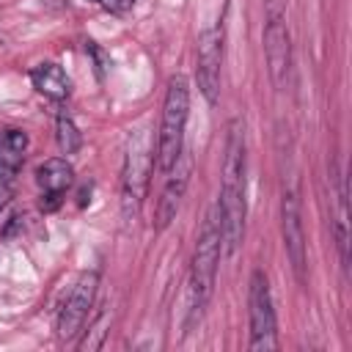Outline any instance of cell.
I'll return each instance as SVG.
<instances>
[{"mask_svg":"<svg viewBox=\"0 0 352 352\" xmlns=\"http://www.w3.org/2000/svg\"><path fill=\"white\" fill-rule=\"evenodd\" d=\"M223 253L234 256L245 236V124L242 118L228 121L226 157H223V187L217 198Z\"/></svg>","mask_w":352,"mask_h":352,"instance_id":"cell-1","label":"cell"},{"mask_svg":"<svg viewBox=\"0 0 352 352\" xmlns=\"http://www.w3.org/2000/svg\"><path fill=\"white\" fill-rule=\"evenodd\" d=\"M220 250H223V231H220V209L217 201L209 206L198 242H195V253H192V270H190V324H195V319H201L212 289H214V275H217V261H220Z\"/></svg>","mask_w":352,"mask_h":352,"instance_id":"cell-2","label":"cell"},{"mask_svg":"<svg viewBox=\"0 0 352 352\" xmlns=\"http://www.w3.org/2000/svg\"><path fill=\"white\" fill-rule=\"evenodd\" d=\"M187 116H190V85L182 74H176L168 80V91H165V102H162V118H160V135H157V168L162 173L182 154Z\"/></svg>","mask_w":352,"mask_h":352,"instance_id":"cell-3","label":"cell"},{"mask_svg":"<svg viewBox=\"0 0 352 352\" xmlns=\"http://www.w3.org/2000/svg\"><path fill=\"white\" fill-rule=\"evenodd\" d=\"M151 168H154V154H151L146 129H140L129 138V148H126V160H124V176H121V212L126 220L138 217V212H140Z\"/></svg>","mask_w":352,"mask_h":352,"instance_id":"cell-4","label":"cell"},{"mask_svg":"<svg viewBox=\"0 0 352 352\" xmlns=\"http://www.w3.org/2000/svg\"><path fill=\"white\" fill-rule=\"evenodd\" d=\"M248 319H250V349L253 352H272L278 349V327H275V308L270 294V280L261 270L250 275L248 286Z\"/></svg>","mask_w":352,"mask_h":352,"instance_id":"cell-5","label":"cell"},{"mask_svg":"<svg viewBox=\"0 0 352 352\" xmlns=\"http://www.w3.org/2000/svg\"><path fill=\"white\" fill-rule=\"evenodd\" d=\"M223 22L201 30L198 36V66H195V77H198V88L206 96L209 104L217 102L220 96V66H223Z\"/></svg>","mask_w":352,"mask_h":352,"instance_id":"cell-6","label":"cell"},{"mask_svg":"<svg viewBox=\"0 0 352 352\" xmlns=\"http://www.w3.org/2000/svg\"><path fill=\"white\" fill-rule=\"evenodd\" d=\"M96 286H99V272L91 270V272H82L77 278V283L72 286L60 314H58V336L66 341L72 336H77L88 319V311L94 305V297H96Z\"/></svg>","mask_w":352,"mask_h":352,"instance_id":"cell-7","label":"cell"},{"mask_svg":"<svg viewBox=\"0 0 352 352\" xmlns=\"http://www.w3.org/2000/svg\"><path fill=\"white\" fill-rule=\"evenodd\" d=\"M280 231H283V245H286V256L292 261V270L297 275L300 283H305V234H302V214H300V198L294 190L283 192L280 201Z\"/></svg>","mask_w":352,"mask_h":352,"instance_id":"cell-8","label":"cell"},{"mask_svg":"<svg viewBox=\"0 0 352 352\" xmlns=\"http://www.w3.org/2000/svg\"><path fill=\"white\" fill-rule=\"evenodd\" d=\"M168 179H165V187L160 192V201H157V209H154V231H165L173 220H176V212L182 206V198H184V190L190 184V173H192V160L182 151L179 160L165 170Z\"/></svg>","mask_w":352,"mask_h":352,"instance_id":"cell-9","label":"cell"},{"mask_svg":"<svg viewBox=\"0 0 352 352\" xmlns=\"http://www.w3.org/2000/svg\"><path fill=\"white\" fill-rule=\"evenodd\" d=\"M264 58H267L272 85L278 91L286 88L289 69H292V38H289V30L278 14H272L267 28H264Z\"/></svg>","mask_w":352,"mask_h":352,"instance_id":"cell-10","label":"cell"},{"mask_svg":"<svg viewBox=\"0 0 352 352\" xmlns=\"http://www.w3.org/2000/svg\"><path fill=\"white\" fill-rule=\"evenodd\" d=\"M30 82H33V88H36L38 94H44V96H50V99H55V102L66 99L69 91H72L63 66H58V63H52V60L33 66V69H30Z\"/></svg>","mask_w":352,"mask_h":352,"instance_id":"cell-11","label":"cell"},{"mask_svg":"<svg viewBox=\"0 0 352 352\" xmlns=\"http://www.w3.org/2000/svg\"><path fill=\"white\" fill-rule=\"evenodd\" d=\"M25 148H28V132L6 129L0 135V182H11L19 173Z\"/></svg>","mask_w":352,"mask_h":352,"instance_id":"cell-12","label":"cell"},{"mask_svg":"<svg viewBox=\"0 0 352 352\" xmlns=\"http://www.w3.org/2000/svg\"><path fill=\"white\" fill-rule=\"evenodd\" d=\"M36 182L41 192H66V187L74 182V168L63 157H52L36 168Z\"/></svg>","mask_w":352,"mask_h":352,"instance_id":"cell-13","label":"cell"},{"mask_svg":"<svg viewBox=\"0 0 352 352\" xmlns=\"http://www.w3.org/2000/svg\"><path fill=\"white\" fill-rule=\"evenodd\" d=\"M55 140H58V148L63 154H74L82 146V135H80V129L74 126V121L66 113H60L58 121H55Z\"/></svg>","mask_w":352,"mask_h":352,"instance_id":"cell-14","label":"cell"},{"mask_svg":"<svg viewBox=\"0 0 352 352\" xmlns=\"http://www.w3.org/2000/svg\"><path fill=\"white\" fill-rule=\"evenodd\" d=\"M107 324H110V316H107V314L96 316V319L88 324L85 338L80 341V349H82V352H96V349L104 344V338H107Z\"/></svg>","mask_w":352,"mask_h":352,"instance_id":"cell-15","label":"cell"},{"mask_svg":"<svg viewBox=\"0 0 352 352\" xmlns=\"http://www.w3.org/2000/svg\"><path fill=\"white\" fill-rule=\"evenodd\" d=\"M85 52L94 58V63H96V77L102 80V77H104V72L110 69V58L104 55V50H99V44H96V41H85Z\"/></svg>","mask_w":352,"mask_h":352,"instance_id":"cell-16","label":"cell"},{"mask_svg":"<svg viewBox=\"0 0 352 352\" xmlns=\"http://www.w3.org/2000/svg\"><path fill=\"white\" fill-rule=\"evenodd\" d=\"M60 204H63V192H41V198H38L41 212H55Z\"/></svg>","mask_w":352,"mask_h":352,"instance_id":"cell-17","label":"cell"},{"mask_svg":"<svg viewBox=\"0 0 352 352\" xmlns=\"http://www.w3.org/2000/svg\"><path fill=\"white\" fill-rule=\"evenodd\" d=\"M94 3H99L102 8H107V11H113V14H121V11H126L135 0H94Z\"/></svg>","mask_w":352,"mask_h":352,"instance_id":"cell-18","label":"cell"},{"mask_svg":"<svg viewBox=\"0 0 352 352\" xmlns=\"http://www.w3.org/2000/svg\"><path fill=\"white\" fill-rule=\"evenodd\" d=\"M8 198H11V187H8V182H0V212L6 209Z\"/></svg>","mask_w":352,"mask_h":352,"instance_id":"cell-19","label":"cell"}]
</instances>
